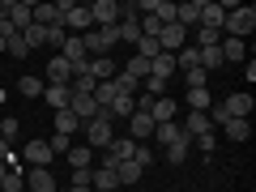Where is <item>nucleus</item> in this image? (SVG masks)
Segmentation results:
<instances>
[{"label":"nucleus","mask_w":256,"mask_h":192,"mask_svg":"<svg viewBox=\"0 0 256 192\" xmlns=\"http://www.w3.org/2000/svg\"><path fill=\"white\" fill-rule=\"evenodd\" d=\"M150 107H154V102H150ZM150 107H137V111H132V116H128V128H132V141H137V146H141V141H150V137H154V116H150Z\"/></svg>","instance_id":"nucleus-7"},{"label":"nucleus","mask_w":256,"mask_h":192,"mask_svg":"<svg viewBox=\"0 0 256 192\" xmlns=\"http://www.w3.org/2000/svg\"><path fill=\"white\" fill-rule=\"evenodd\" d=\"M64 192H94L90 184H73V188H64Z\"/></svg>","instance_id":"nucleus-46"},{"label":"nucleus","mask_w":256,"mask_h":192,"mask_svg":"<svg viewBox=\"0 0 256 192\" xmlns=\"http://www.w3.org/2000/svg\"><path fill=\"white\" fill-rule=\"evenodd\" d=\"M175 111H180V102H175V98H166V94H162V98H154L150 116H154V124H171V120H175Z\"/></svg>","instance_id":"nucleus-18"},{"label":"nucleus","mask_w":256,"mask_h":192,"mask_svg":"<svg viewBox=\"0 0 256 192\" xmlns=\"http://www.w3.org/2000/svg\"><path fill=\"white\" fill-rule=\"evenodd\" d=\"M68 111H73L82 124H86V120H94V116H102V107L94 102V94H73V98H68Z\"/></svg>","instance_id":"nucleus-12"},{"label":"nucleus","mask_w":256,"mask_h":192,"mask_svg":"<svg viewBox=\"0 0 256 192\" xmlns=\"http://www.w3.org/2000/svg\"><path fill=\"white\" fill-rule=\"evenodd\" d=\"M47 150H52V154H68V150H73V137H60V132H52V137H47Z\"/></svg>","instance_id":"nucleus-38"},{"label":"nucleus","mask_w":256,"mask_h":192,"mask_svg":"<svg viewBox=\"0 0 256 192\" xmlns=\"http://www.w3.org/2000/svg\"><path fill=\"white\" fill-rule=\"evenodd\" d=\"M4 47H9V43H4V38H0V56H4Z\"/></svg>","instance_id":"nucleus-48"},{"label":"nucleus","mask_w":256,"mask_h":192,"mask_svg":"<svg viewBox=\"0 0 256 192\" xmlns=\"http://www.w3.org/2000/svg\"><path fill=\"white\" fill-rule=\"evenodd\" d=\"M4 52H9L13 60H26V56H30V47L22 43V34H13V38H9V47H4Z\"/></svg>","instance_id":"nucleus-40"},{"label":"nucleus","mask_w":256,"mask_h":192,"mask_svg":"<svg viewBox=\"0 0 256 192\" xmlns=\"http://www.w3.org/2000/svg\"><path fill=\"white\" fill-rule=\"evenodd\" d=\"M64 38H68V30H64V26H52V30H47V47H64Z\"/></svg>","instance_id":"nucleus-42"},{"label":"nucleus","mask_w":256,"mask_h":192,"mask_svg":"<svg viewBox=\"0 0 256 192\" xmlns=\"http://www.w3.org/2000/svg\"><path fill=\"white\" fill-rule=\"evenodd\" d=\"M175 9H180L175 0H141V4H137V18H158L162 26H171V22H175Z\"/></svg>","instance_id":"nucleus-6"},{"label":"nucleus","mask_w":256,"mask_h":192,"mask_svg":"<svg viewBox=\"0 0 256 192\" xmlns=\"http://www.w3.org/2000/svg\"><path fill=\"white\" fill-rule=\"evenodd\" d=\"M0 18H9L13 30H26L30 22H34V4H26V0H0Z\"/></svg>","instance_id":"nucleus-5"},{"label":"nucleus","mask_w":256,"mask_h":192,"mask_svg":"<svg viewBox=\"0 0 256 192\" xmlns=\"http://www.w3.org/2000/svg\"><path fill=\"white\" fill-rule=\"evenodd\" d=\"M222 22H226V9H222V4H214V0H201V26L222 34Z\"/></svg>","instance_id":"nucleus-15"},{"label":"nucleus","mask_w":256,"mask_h":192,"mask_svg":"<svg viewBox=\"0 0 256 192\" xmlns=\"http://www.w3.org/2000/svg\"><path fill=\"white\" fill-rule=\"evenodd\" d=\"M68 82H73L68 60H64V56H52V60H47V86H68Z\"/></svg>","instance_id":"nucleus-14"},{"label":"nucleus","mask_w":256,"mask_h":192,"mask_svg":"<svg viewBox=\"0 0 256 192\" xmlns=\"http://www.w3.org/2000/svg\"><path fill=\"white\" fill-rule=\"evenodd\" d=\"M218 107L226 111V120H248V116H252V94H248V90H235V94H226Z\"/></svg>","instance_id":"nucleus-8"},{"label":"nucleus","mask_w":256,"mask_h":192,"mask_svg":"<svg viewBox=\"0 0 256 192\" xmlns=\"http://www.w3.org/2000/svg\"><path fill=\"white\" fill-rule=\"evenodd\" d=\"M132 111H137V94H120V98L107 107V116L116 120V116H132Z\"/></svg>","instance_id":"nucleus-29"},{"label":"nucleus","mask_w":256,"mask_h":192,"mask_svg":"<svg viewBox=\"0 0 256 192\" xmlns=\"http://www.w3.org/2000/svg\"><path fill=\"white\" fill-rule=\"evenodd\" d=\"M252 30H256V9H252V4H235V9L226 13V22H222V34H226V38H244V43H248Z\"/></svg>","instance_id":"nucleus-1"},{"label":"nucleus","mask_w":256,"mask_h":192,"mask_svg":"<svg viewBox=\"0 0 256 192\" xmlns=\"http://www.w3.org/2000/svg\"><path fill=\"white\" fill-rule=\"evenodd\" d=\"M188 150H192V141H188V137H180L175 146H166V162H171V166H180L184 158H188Z\"/></svg>","instance_id":"nucleus-33"},{"label":"nucleus","mask_w":256,"mask_h":192,"mask_svg":"<svg viewBox=\"0 0 256 192\" xmlns=\"http://www.w3.org/2000/svg\"><path fill=\"white\" fill-rule=\"evenodd\" d=\"M0 120H4V116H0Z\"/></svg>","instance_id":"nucleus-50"},{"label":"nucleus","mask_w":256,"mask_h":192,"mask_svg":"<svg viewBox=\"0 0 256 192\" xmlns=\"http://www.w3.org/2000/svg\"><path fill=\"white\" fill-rule=\"evenodd\" d=\"M0 162L9 166V171H18V162H13V146H9L4 137H0Z\"/></svg>","instance_id":"nucleus-43"},{"label":"nucleus","mask_w":256,"mask_h":192,"mask_svg":"<svg viewBox=\"0 0 256 192\" xmlns=\"http://www.w3.org/2000/svg\"><path fill=\"white\" fill-rule=\"evenodd\" d=\"M192 146H196V150H205V154H214V132H205V137H196Z\"/></svg>","instance_id":"nucleus-45"},{"label":"nucleus","mask_w":256,"mask_h":192,"mask_svg":"<svg viewBox=\"0 0 256 192\" xmlns=\"http://www.w3.org/2000/svg\"><path fill=\"white\" fill-rule=\"evenodd\" d=\"M4 175H9V166H4V162H0V184H4Z\"/></svg>","instance_id":"nucleus-47"},{"label":"nucleus","mask_w":256,"mask_h":192,"mask_svg":"<svg viewBox=\"0 0 256 192\" xmlns=\"http://www.w3.org/2000/svg\"><path fill=\"white\" fill-rule=\"evenodd\" d=\"M60 9H64V30H68V34H86V30H94V22H90V9H86V4L60 0Z\"/></svg>","instance_id":"nucleus-4"},{"label":"nucleus","mask_w":256,"mask_h":192,"mask_svg":"<svg viewBox=\"0 0 256 192\" xmlns=\"http://www.w3.org/2000/svg\"><path fill=\"white\" fill-rule=\"evenodd\" d=\"M210 90H188V111H210Z\"/></svg>","instance_id":"nucleus-36"},{"label":"nucleus","mask_w":256,"mask_h":192,"mask_svg":"<svg viewBox=\"0 0 256 192\" xmlns=\"http://www.w3.org/2000/svg\"><path fill=\"white\" fill-rule=\"evenodd\" d=\"M82 43H86V56L90 60H98V56H111L116 52V26H94V30H86L82 34Z\"/></svg>","instance_id":"nucleus-2"},{"label":"nucleus","mask_w":256,"mask_h":192,"mask_svg":"<svg viewBox=\"0 0 256 192\" xmlns=\"http://www.w3.org/2000/svg\"><path fill=\"white\" fill-rule=\"evenodd\" d=\"M222 60H248V43L244 38H222Z\"/></svg>","instance_id":"nucleus-26"},{"label":"nucleus","mask_w":256,"mask_h":192,"mask_svg":"<svg viewBox=\"0 0 256 192\" xmlns=\"http://www.w3.org/2000/svg\"><path fill=\"white\" fill-rule=\"evenodd\" d=\"M52 150H47V141H30V146H26V162L30 166H52Z\"/></svg>","instance_id":"nucleus-21"},{"label":"nucleus","mask_w":256,"mask_h":192,"mask_svg":"<svg viewBox=\"0 0 256 192\" xmlns=\"http://www.w3.org/2000/svg\"><path fill=\"white\" fill-rule=\"evenodd\" d=\"M86 9H90L94 26H116V22H120V4H116V0H94V4H86Z\"/></svg>","instance_id":"nucleus-10"},{"label":"nucleus","mask_w":256,"mask_h":192,"mask_svg":"<svg viewBox=\"0 0 256 192\" xmlns=\"http://www.w3.org/2000/svg\"><path fill=\"white\" fill-rule=\"evenodd\" d=\"M196 52H201V68H205V73H214V68H222V64H226L218 43H214V47H196Z\"/></svg>","instance_id":"nucleus-27"},{"label":"nucleus","mask_w":256,"mask_h":192,"mask_svg":"<svg viewBox=\"0 0 256 192\" xmlns=\"http://www.w3.org/2000/svg\"><path fill=\"white\" fill-rule=\"evenodd\" d=\"M90 188H94V192H116L120 180H116L111 166H98V171H90Z\"/></svg>","instance_id":"nucleus-19"},{"label":"nucleus","mask_w":256,"mask_h":192,"mask_svg":"<svg viewBox=\"0 0 256 192\" xmlns=\"http://www.w3.org/2000/svg\"><path fill=\"white\" fill-rule=\"evenodd\" d=\"M22 43H26L30 52H34V47H43V43H47V30H43V26H34V22H30V26L22 30Z\"/></svg>","instance_id":"nucleus-32"},{"label":"nucleus","mask_w":256,"mask_h":192,"mask_svg":"<svg viewBox=\"0 0 256 192\" xmlns=\"http://www.w3.org/2000/svg\"><path fill=\"white\" fill-rule=\"evenodd\" d=\"M77 128H82V120H77L73 111H56V132H60V137H73Z\"/></svg>","instance_id":"nucleus-28"},{"label":"nucleus","mask_w":256,"mask_h":192,"mask_svg":"<svg viewBox=\"0 0 256 192\" xmlns=\"http://www.w3.org/2000/svg\"><path fill=\"white\" fill-rule=\"evenodd\" d=\"M150 77H158V82H171L175 77V56H158V60H150Z\"/></svg>","instance_id":"nucleus-23"},{"label":"nucleus","mask_w":256,"mask_h":192,"mask_svg":"<svg viewBox=\"0 0 256 192\" xmlns=\"http://www.w3.org/2000/svg\"><path fill=\"white\" fill-rule=\"evenodd\" d=\"M124 73H128V77H137V82H146V77H150V60H141V56L132 52V60L124 64Z\"/></svg>","instance_id":"nucleus-34"},{"label":"nucleus","mask_w":256,"mask_h":192,"mask_svg":"<svg viewBox=\"0 0 256 192\" xmlns=\"http://www.w3.org/2000/svg\"><path fill=\"white\" fill-rule=\"evenodd\" d=\"M18 132H22V124H18V120H13V116H4V120H0V137L9 141V146H13V141H18Z\"/></svg>","instance_id":"nucleus-37"},{"label":"nucleus","mask_w":256,"mask_h":192,"mask_svg":"<svg viewBox=\"0 0 256 192\" xmlns=\"http://www.w3.org/2000/svg\"><path fill=\"white\" fill-rule=\"evenodd\" d=\"M184 82H188V90H210V73H205V68H188Z\"/></svg>","instance_id":"nucleus-35"},{"label":"nucleus","mask_w":256,"mask_h":192,"mask_svg":"<svg viewBox=\"0 0 256 192\" xmlns=\"http://www.w3.org/2000/svg\"><path fill=\"white\" fill-rule=\"evenodd\" d=\"M18 90L26 94V98H43L47 82H43V77H22V82H18Z\"/></svg>","instance_id":"nucleus-31"},{"label":"nucleus","mask_w":256,"mask_h":192,"mask_svg":"<svg viewBox=\"0 0 256 192\" xmlns=\"http://www.w3.org/2000/svg\"><path fill=\"white\" fill-rule=\"evenodd\" d=\"M180 128H184V137H188V141H196V137H205V132H214V124H210V111H188Z\"/></svg>","instance_id":"nucleus-9"},{"label":"nucleus","mask_w":256,"mask_h":192,"mask_svg":"<svg viewBox=\"0 0 256 192\" xmlns=\"http://www.w3.org/2000/svg\"><path fill=\"white\" fill-rule=\"evenodd\" d=\"M184 38H188V30H184V26H175V22L158 30V47H162L166 56H175V52H180V47H184Z\"/></svg>","instance_id":"nucleus-13"},{"label":"nucleus","mask_w":256,"mask_h":192,"mask_svg":"<svg viewBox=\"0 0 256 192\" xmlns=\"http://www.w3.org/2000/svg\"><path fill=\"white\" fill-rule=\"evenodd\" d=\"M196 43H201V47H214V43H222V34H218V30H196Z\"/></svg>","instance_id":"nucleus-41"},{"label":"nucleus","mask_w":256,"mask_h":192,"mask_svg":"<svg viewBox=\"0 0 256 192\" xmlns=\"http://www.w3.org/2000/svg\"><path fill=\"white\" fill-rule=\"evenodd\" d=\"M68 166H73V171H90L94 166V150L90 146H73L68 150Z\"/></svg>","instance_id":"nucleus-24"},{"label":"nucleus","mask_w":256,"mask_h":192,"mask_svg":"<svg viewBox=\"0 0 256 192\" xmlns=\"http://www.w3.org/2000/svg\"><path fill=\"white\" fill-rule=\"evenodd\" d=\"M86 141H90V150H107L111 141H116L107 111H102V116H94V120H86Z\"/></svg>","instance_id":"nucleus-3"},{"label":"nucleus","mask_w":256,"mask_h":192,"mask_svg":"<svg viewBox=\"0 0 256 192\" xmlns=\"http://www.w3.org/2000/svg\"><path fill=\"white\" fill-rule=\"evenodd\" d=\"M26 188L30 192H60V184H56V175L47 171V166H30L26 171Z\"/></svg>","instance_id":"nucleus-11"},{"label":"nucleus","mask_w":256,"mask_h":192,"mask_svg":"<svg viewBox=\"0 0 256 192\" xmlns=\"http://www.w3.org/2000/svg\"><path fill=\"white\" fill-rule=\"evenodd\" d=\"M43 98H47V107H52V111H68V98H73V90H68V86H47Z\"/></svg>","instance_id":"nucleus-20"},{"label":"nucleus","mask_w":256,"mask_h":192,"mask_svg":"<svg viewBox=\"0 0 256 192\" xmlns=\"http://www.w3.org/2000/svg\"><path fill=\"white\" fill-rule=\"evenodd\" d=\"M141 175H146V171H141L137 162H120V166H116V180H120V188H128V184H137Z\"/></svg>","instance_id":"nucleus-30"},{"label":"nucleus","mask_w":256,"mask_h":192,"mask_svg":"<svg viewBox=\"0 0 256 192\" xmlns=\"http://www.w3.org/2000/svg\"><path fill=\"white\" fill-rule=\"evenodd\" d=\"M116 192H128V188H116Z\"/></svg>","instance_id":"nucleus-49"},{"label":"nucleus","mask_w":256,"mask_h":192,"mask_svg":"<svg viewBox=\"0 0 256 192\" xmlns=\"http://www.w3.org/2000/svg\"><path fill=\"white\" fill-rule=\"evenodd\" d=\"M222 132H226V141L244 146V141L252 137V124H248V120H226V124H222Z\"/></svg>","instance_id":"nucleus-22"},{"label":"nucleus","mask_w":256,"mask_h":192,"mask_svg":"<svg viewBox=\"0 0 256 192\" xmlns=\"http://www.w3.org/2000/svg\"><path fill=\"white\" fill-rule=\"evenodd\" d=\"M0 188H4V192H26V175H22V171H9Z\"/></svg>","instance_id":"nucleus-39"},{"label":"nucleus","mask_w":256,"mask_h":192,"mask_svg":"<svg viewBox=\"0 0 256 192\" xmlns=\"http://www.w3.org/2000/svg\"><path fill=\"white\" fill-rule=\"evenodd\" d=\"M180 137H184V128L175 124V120H171V124H158V128H154V141H158V146H175Z\"/></svg>","instance_id":"nucleus-25"},{"label":"nucleus","mask_w":256,"mask_h":192,"mask_svg":"<svg viewBox=\"0 0 256 192\" xmlns=\"http://www.w3.org/2000/svg\"><path fill=\"white\" fill-rule=\"evenodd\" d=\"M86 73H90L94 82H111V77H116L120 68H116V60H111V56H98V60H90V64H86Z\"/></svg>","instance_id":"nucleus-16"},{"label":"nucleus","mask_w":256,"mask_h":192,"mask_svg":"<svg viewBox=\"0 0 256 192\" xmlns=\"http://www.w3.org/2000/svg\"><path fill=\"white\" fill-rule=\"evenodd\" d=\"M132 162H137L141 171H146V166L154 162V150H146V146H137V154H132Z\"/></svg>","instance_id":"nucleus-44"},{"label":"nucleus","mask_w":256,"mask_h":192,"mask_svg":"<svg viewBox=\"0 0 256 192\" xmlns=\"http://www.w3.org/2000/svg\"><path fill=\"white\" fill-rule=\"evenodd\" d=\"M175 26H201V0H188V4H180L175 9Z\"/></svg>","instance_id":"nucleus-17"}]
</instances>
